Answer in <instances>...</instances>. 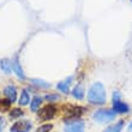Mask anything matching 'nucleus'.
Wrapping results in <instances>:
<instances>
[{"label": "nucleus", "mask_w": 132, "mask_h": 132, "mask_svg": "<svg viewBox=\"0 0 132 132\" xmlns=\"http://www.w3.org/2000/svg\"><path fill=\"white\" fill-rule=\"evenodd\" d=\"M88 101L93 104H103L106 102V90L102 83H94L88 91Z\"/></svg>", "instance_id": "nucleus-1"}, {"label": "nucleus", "mask_w": 132, "mask_h": 132, "mask_svg": "<svg viewBox=\"0 0 132 132\" xmlns=\"http://www.w3.org/2000/svg\"><path fill=\"white\" fill-rule=\"evenodd\" d=\"M93 118L98 122H108L115 118V112L109 111V109H100V111L95 112Z\"/></svg>", "instance_id": "nucleus-2"}, {"label": "nucleus", "mask_w": 132, "mask_h": 132, "mask_svg": "<svg viewBox=\"0 0 132 132\" xmlns=\"http://www.w3.org/2000/svg\"><path fill=\"white\" fill-rule=\"evenodd\" d=\"M55 113H56V107L55 106H54L53 103L47 104V106H45L41 111L38 112V119H40V120H43V121H46V120H51V119L54 118Z\"/></svg>", "instance_id": "nucleus-3"}, {"label": "nucleus", "mask_w": 132, "mask_h": 132, "mask_svg": "<svg viewBox=\"0 0 132 132\" xmlns=\"http://www.w3.org/2000/svg\"><path fill=\"white\" fill-rule=\"evenodd\" d=\"M32 127V124L29 120H18L11 126L10 132H29Z\"/></svg>", "instance_id": "nucleus-4"}, {"label": "nucleus", "mask_w": 132, "mask_h": 132, "mask_svg": "<svg viewBox=\"0 0 132 132\" xmlns=\"http://www.w3.org/2000/svg\"><path fill=\"white\" fill-rule=\"evenodd\" d=\"M65 132H84V122L82 120H75L65 125Z\"/></svg>", "instance_id": "nucleus-5"}, {"label": "nucleus", "mask_w": 132, "mask_h": 132, "mask_svg": "<svg viewBox=\"0 0 132 132\" xmlns=\"http://www.w3.org/2000/svg\"><path fill=\"white\" fill-rule=\"evenodd\" d=\"M85 111L83 107H71L67 111L66 113V117H65V121L69 122L70 120H73V119H77L78 117L83 114V112Z\"/></svg>", "instance_id": "nucleus-6"}, {"label": "nucleus", "mask_w": 132, "mask_h": 132, "mask_svg": "<svg viewBox=\"0 0 132 132\" xmlns=\"http://www.w3.org/2000/svg\"><path fill=\"white\" fill-rule=\"evenodd\" d=\"M4 94H5V96H6L7 100L10 101L11 103L17 100V89H16L14 85H11L10 84V85L5 87V89H4Z\"/></svg>", "instance_id": "nucleus-7"}, {"label": "nucleus", "mask_w": 132, "mask_h": 132, "mask_svg": "<svg viewBox=\"0 0 132 132\" xmlns=\"http://www.w3.org/2000/svg\"><path fill=\"white\" fill-rule=\"evenodd\" d=\"M11 67H12V70L14 71V73H16L21 79H25V75H24V72H23V70H22L21 64H19V61H18L17 56H14V59L11 61Z\"/></svg>", "instance_id": "nucleus-8"}, {"label": "nucleus", "mask_w": 132, "mask_h": 132, "mask_svg": "<svg viewBox=\"0 0 132 132\" xmlns=\"http://www.w3.org/2000/svg\"><path fill=\"white\" fill-rule=\"evenodd\" d=\"M73 80V77H69V78H66L65 80H63V82H60V83H58V85H56V88L59 89L60 91H63L64 94H69L70 93V85H71V83H72Z\"/></svg>", "instance_id": "nucleus-9"}, {"label": "nucleus", "mask_w": 132, "mask_h": 132, "mask_svg": "<svg viewBox=\"0 0 132 132\" xmlns=\"http://www.w3.org/2000/svg\"><path fill=\"white\" fill-rule=\"evenodd\" d=\"M113 111L115 113H120V114H124V113H127L129 112V106L121 101H114L113 103Z\"/></svg>", "instance_id": "nucleus-10"}, {"label": "nucleus", "mask_w": 132, "mask_h": 132, "mask_svg": "<svg viewBox=\"0 0 132 132\" xmlns=\"http://www.w3.org/2000/svg\"><path fill=\"white\" fill-rule=\"evenodd\" d=\"M71 94L75 98H78V100H82L84 97V87L83 84H78L73 88V90L71 91Z\"/></svg>", "instance_id": "nucleus-11"}, {"label": "nucleus", "mask_w": 132, "mask_h": 132, "mask_svg": "<svg viewBox=\"0 0 132 132\" xmlns=\"http://www.w3.org/2000/svg\"><path fill=\"white\" fill-rule=\"evenodd\" d=\"M29 101H30V97H29V93L27 89H23L21 93V97H19V101H18V103L21 104V106H27L29 103Z\"/></svg>", "instance_id": "nucleus-12"}, {"label": "nucleus", "mask_w": 132, "mask_h": 132, "mask_svg": "<svg viewBox=\"0 0 132 132\" xmlns=\"http://www.w3.org/2000/svg\"><path fill=\"white\" fill-rule=\"evenodd\" d=\"M122 126H124V121H122V120H120L118 124H114V125L108 126V127L104 130L103 132H121Z\"/></svg>", "instance_id": "nucleus-13"}, {"label": "nucleus", "mask_w": 132, "mask_h": 132, "mask_svg": "<svg viewBox=\"0 0 132 132\" xmlns=\"http://www.w3.org/2000/svg\"><path fill=\"white\" fill-rule=\"evenodd\" d=\"M0 69L3 70L6 75H10L11 69H12V67H11V61L9 59H3L0 61Z\"/></svg>", "instance_id": "nucleus-14"}, {"label": "nucleus", "mask_w": 132, "mask_h": 132, "mask_svg": "<svg viewBox=\"0 0 132 132\" xmlns=\"http://www.w3.org/2000/svg\"><path fill=\"white\" fill-rule=\"evenodd\" d=\"M41 101H42V98L40 97V96H34L32 100H31V102H30V109H31L32 112H36L38 108H40Z\"/></svg>", "instance_id": "nucleus-15"}, {"label": "nucleus", "mask_w": 132, "mask_h": 132, "mask_svg": "<svg viewBox=\"0 0 132 132\" xmlns=\"http://www.w3.org/2000/svg\"><path fill=\"white\" fill-rule=\"evenodd\" d=\"M31 82L35 84V85H37L40 88H43V89H47V88H51V83H47L46 80H42V79H31Z\"/></svg>", "instance_id": "nucleus-16"}, {"label": "nucleus", "mask_w": 132, "mask_h": 132, "mask_svg": "<svg viewBox=\"0 0 132 132\" xmlns=\"http://www.w3.org/2000/svg\"><path fill=\"white\" fill-rule=\"evenodd\" d=\"M23 114H24V112L22 111L21 108H13V109L10 112V119L19 118V117H22Z\"/></svg>", "instance_id": "nucleus-17"}, {"label": "nucleus", "mask_w": 132, "mask_h": 132, "mask_svg": "<svg viewBox=\"0 0 132 132\" xmlns=\"http://www.w3.org/2000/svg\"><path fill=\"white\" fill-rule=\"evenodd\" d=\"M53 129V125L52 124H45V125H41L38 127L37 130L35 132H49L51 130Z\"/></svg>", "instance_id": "nucleus-18"}, {"label": "nucleus", "mask_w": 132, "mask_h": 132, "mask_svg": "<svg viewBox=\"0 0 132 132\" xmlns=\"http://www.w3.org/2000/svg\"><path fill=\"white\" fill-rule=\"evenodd\" d=\"M45 98L47 101H49V102H54V101L59 100L60 97H59V95H46Z\"/></svg>", "instance_id": "nucleus-19"}, {"label": "nucleus", "mask_w": 132, "mask_h": 132, "mask_svg": "<svg viewBox=\"0 0 132 132\" xmlns=\"http://www.w3.org/2000/svg\"><path fill=\"white\" fill-rule=\"evenodd\" d=\"M6 126V119L4 117H0V132H3V130L5 129Z\"/></svg>", "instance_id": "nucleus-20"}, {"label": "nucleus", "mask_w": 132, "mask_h": 132, "mask_svg": "<svg viewBox=\"0 0 132 132\" xmlns=\"http://www.w3.org/2000/svg\"><path fill=\"white\" fill-rule=\"evenodd\" d=\"M129 131H130V132H132V124L129 126Z\"/></svg>", "instance_id": "nucleus-21"}]
</instances>
